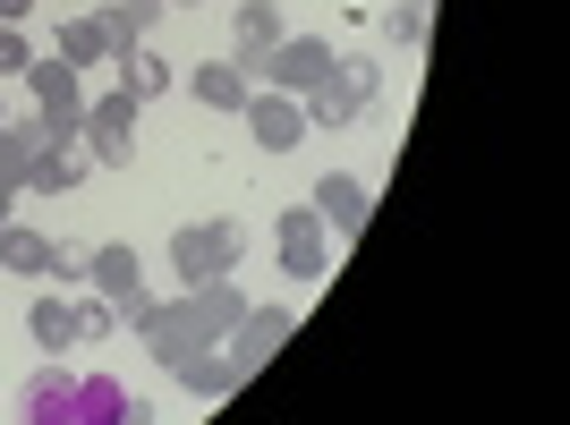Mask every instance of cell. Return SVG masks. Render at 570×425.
Segmentation results:
<instances>
[{
  "label": "cell",
  "mask_w": 570,
  "mask_h": 425,
  "mask_svg": "<svg viewBox=\"0 0 570 425\" xmlns=\"http://www.w3.org/2000/svg\"><path fill=\"white\" fill-rule=\"evenodd\" d=\"M383 95V69L375 60H357V51H333V69H324V86H307V128H350V119H366Z\"/></svg>",
  "instance_id": "cell-1"
},
{
  "label": "cell",
  "mask_w": 570,
  "mask_h": 425,
  "mask_svg": "<svg viewBox=\"0 0 570 425\" xmlns=\"http://www.w3.org/2000/svg\"><path fill=\"white\" fill-rule=\"evenodd\" d=\"M26 95H35V128L60 145H77V128H86V69H69L60 51H35L26 60Z\"/></svg>",
  "instance_id": "cell-2"
},
{
  "label": "cell",
  "mask_w": 570,
  "mask_h": 425,
  "mask_svg": "<svg viewBox=\"0 0 570 425\" xmlns=\"http://www.w3.org/2000/svg\"><path fill=\"white\" fill-rule=\"evenodd\" d=\"M128 324H137V340H145V357H154V366H179L188 349H214V340L196 332V315H188V289H179V298H137V307H128Z\"/></svg>",
  "instance_id": "cell-3"
},
{
  "label": "cell",
  "mask_w": 570,
  "mask_h": 425,
  "mask_svg": "<svg viewBox=\"0 0 570 425\" xmlns=\"http://www.w3.org/2000/svg\"><path fill=\"white\" fill-rule=\"evenodd\" d=\"M238 256H247V230H238V221H188V230H170L179 289H188V281H214V273H230Z\"/></svg>",
  "instance_id": "cell-4"
},
{
  "label": "cell",
  "mask_w": 570,
  "mask_h": 425,
  "mask_svg": "<svg viewBox=\"0 0 570 425\" xmlns=\"http://www.w3.org/2000/svg\"><path fill=\"white\" fill-rule=\"evenodd\" d=\"M137 111H145L137 95H102V102H86V128H77L86 162H102V170H128V162H137Z\"/></svg>",
  "instance_id": "cell-5"
},
{
  "label": "cell",
  "mask_w": 570,
  "mask_h": 425,
  "mask_svg": "<svg viewBox=\"0 0 570 425\" xmlns=\"http://www.w3.org/2000/svg\"><path fill=\"white\" fill-rule=\"evenodd\" d=\"M273 247H282L289 281H324V273H333V230H324L315 205H289L282 221H273Z\"/></svg>",
  "instance_id": "cell-6"
},
{
  "label": "cell",
  "mask_w": 570,
  "mask_h": 425,
  "mask_svg": "<svg viewBox=\"0 0 570 425\" xmlns=\"http://www.w3.org/2000/svg\"><path fill=\"white\" fill-rule=\"evenodd\" d=\"M324 69H333V43H324V34H282V43L256 60V77L273 95H307V86H324Z\"/></svg>",
  "instance_id": "cell-7"
},
{
  "label": "cell",
  "mask_w": 570,
  "mask_h": 425,
  "mask_svg": "<svg viewBox=\"0 0 570 425\" xmlns=\"http://www.w3.org/2000/svg\"><path fill=\"white\" fill-rule=\"evenodd\" d=\"M238 119H247V137H256L264 154H298V145L315 137V128H307V102H298V95H273V86L238 102Z\"/></svg>",
  "instance_id": "cell-8"
},
{
  "label": "cell",
  "mask_w": 570,
  "mask_h": 425,
  "mask_svg": "<svg viewBox=\"0 0 570 425\" xmlns=\"http://www.w3.org/2000/svg\"><path fill=\"white\" fill-rule=\"evenodd\" d=\"M289 332H298V315H289V307H247V315L230 324V340H222V357H230L238 375H256V366L282 349Z\"/></svg>",
  "instance_id": "cell-9"
},
{
  "label": "cell",
  "mask_w": 570,
  "mask_h": 425,
  "mask_svg": "<svg viewBox=\"0 0 570 425\" xmlns=\"http://www.w3.org/2000/svg\"><path fill=\"white\" fill-rule=\"evenodd\" d=\"M86 289H102L119 315L145 298V264H137V247L128 238H111V247H86Z\"/></svg>",
  "instance_id": "cell-10"
},
{
  "label": "cell",
  "mask_w": 570,
  "mask_h": 425,
  "mask_svg": "<svg viewBox=\"0 0 570 425\" xmlns=\"http://www.w3.org/2000/svg\"><path fill=\"white\" fill-rule=\"evenodd\" d=\"M307 205L324 212V230L357 238V230H366V205H375V188H366L357 170H324V179H315V188H307Z\"/></svg>",
  "instance_id": "cell-11"
},
{
  "label": "cell",
  "mask_w": 570,
  "mask_h": 425,
  "mask_svg": "<svg viewBox=\"0 0 570 425\" xmlns=\"http://www.w3.org/2000/svg\"><path fill=\"white\" fill-rule=\"evenodd\" d=\"M282 34H289V26H282V0H238V18H230V60L256 77V60L282 43Z\"/></svg>",
  "instance_id": "cell-12"
},
{
  "label": "cell",
  "mask_w": 570,
  "mask_h": 425,
  "mask_svg": "<svg viewBox=\"0 0 570 425\" xmlns=\"http://www.w3.org/2000/svg\"><path fill=\"white\" fill-rule=\"evenodd\" d=\"M188 315H196V332L222 349V340H230V324L247 315V289H238L230 273H214V281H188Z\"/></svg>",
  "instance_id": "cell-13"
},
{
  "label": "cell",
  "mask_w": 570,
  "mask_h": 425,
  "mask_svg": "<svg viewBox=\"0 0 570 425\" xmlns=\"http://www.w3.org/2000/svg\"><path fill=\"white\" fill-rule=\"evenodd\" d=\"M86 170H95V162H86V145L43 137V145H35V162H26V196H69Z\"/></svg>",
  "instance_id": "cell-14"
},
{
  "label": "cell",
  "mask_w": 570,
  "mask_h": 425,
  "mask_svg": "<svg viewBox=\"0 0 570 425\" xmlns=\"http://www.w3.org/2000/svg\"><path fill=\"white\" fill-rule=\"evenodd\" d=\"M170 375H179V392H188V401H230L238 383H247V375H238V366H230L222 349H188L179 366H170Z\"/></svg>",
  "instance_id": "cell-15"
},
{
  "label": "cell",
  "mask_w": 570,
  "mask_h": 425,
  "mask_svg": "<svg viewBox=\"0 0 570 425\" xmlns=\"http://www.w3.org/2000/svg\"><path fill=\"white\" fill-rule=\"evenodd\" d=\"M188 86H196V102H205V111H238V102L256 95V77L238 69V60H205V69H196Z\"/></svg>",
  "instance_id": "cell-16"
},
{
  "label": "cell",
  "mask_w": 570,
  "mask_h": 425,
  "mask_svg": "<svg viewBox=\"0 0 570 425\" xmlns=\"http://www.w3.org/2000/svg\"><path fill=\"white\" fill-rule=\"evenodd\" d=\"M69 392H77V375H69V366H43V375H26L18 408H26L35 425H60V417H69Z\"/></svg>",
  "instance_id": "cell-17"
},
{
  "label": "cell",
  "mask_w": 570,
  "mask_h": 425,
  "mask_svg": "<svg viewBox=\"0 0 570 425\" xmlns=\"http://www.w3.org/2000/svg\"><path fill=\"white\" fill-rule=\"evenodd\" d=\"M179 77H170V60L163 51H145V43H128L119 51V95H137V102H154V95H170Z\"/></svg>",
  "instance_id": "cell-18"
},
{
  "label": "cell",
  "mask_w": 570,
  "mask_h": 425,
  "mask_svg": "<svg viewBox=\"0 0 570 425\" xmlns=\"http://www.w3.org/2000/svg\"><path fill=\"white\" fill-rule=\"evenodd\" d=\"M51 51H60L69 69H95V60H111V18H69Z\"/></svg>",
  "instance_id": "cell-19"
},
{
  "label": "cell",
  "mask_w": 570,
  "mask_h": 425,
  "mask_svg": "<svg viewBox=\"0 0 570 425\" xmlns=\"http://www.w3.org/2000/svg\"><path fill=\"white\" fill-rule=\"evenodd\" d=\"M26 340H35V349H77V307L69 298H35V315H26Z\"/></svg>",
  "instance_id": "cell-20"
},
{
  "label": "cell",
  "mask_w": 570,
  "mask_h": 425,
  "mask_svg": "<svg viewBox=\"0 0 570 425\" xmlns=\"http://www.w3.org/2000/svg\"><path fill=\"white\" fill-rule=\"evenodd\" d=\"M0 273H26V281H43V273H51V238H43V230H18V221H9V230H0Z\"/></svg>",
  "instance_id": "cell-21"
},
{
  "label": "cell",
  "mask_w": 570,
  "mask_h": 425,
  "mask_svg": "<svg viewBox=\"0 0 570 425\" xmlns=\"http://www.w3.org/2000/svg\"><path fill=\"white\" fill-rule=\"evenodd\" d=\"M35 145H43V128H35V119H26V128H9V119H0V188L26 196V162H35Z\"/></svg>",
  "instance_id": "cell-22"
},
{
  "label": "cell",
  "mask_w": 570,
  "mask_h": 425,
  "mask_svg": "<svg viewBox=\"0 0 570 425\" xmlns=\"http://www.w3.org/2000/svg\"><path fill=\"white\" fill-rule=\"evenodd\" d=\"M426 9H434V0H392V18H383V34H392L401 51H426Z\"/></svg>",
  "instance_id": "cell-23"
},
{
  "label": "cell",
  "mask_w": 570,
  "mask_h": 425,
  "mask_svg": "<svg viewBox=\"0 0 570 425\" xmlns=\"http://www.w3.org/2000/svg\"><path fill=\"white\" fill-rule=\"evenodd\" d=\"M69 307H77V340H111V332H119V307L102 298V289H95V298H69Z\"/></svg>",
  "instance_id": "cell-24"
},
{
  "label": "cell",
  "mask_w": 570,
  "mask_h": 425,
  "mask_svg": "<svg viewBox=\"0 0 570 425\" xmlns=\"http://www.w3.org/2000/svg\"><path fill=\"white\" fill-rule=\"evenodd\" d=\"M43 281H60V289L86 281V247H77V238H51V273H43Z\"/></svg>",
  "instance_id": "cell-25"
},
{
  "label": "cell",
  "mask_w": 570,
  "mask_h": 425,
  "mask_svg": "<svg viewBox=\"0 0 570 425\" xmlns=\"http://www.w3.org/2000/svg\"><path fill=\"white\" fill-rule=\"evenodd\" d=\"M26 60H35V43H26L18 26H0V77H26Z\"/></svg>",
  "instance_id": "cell-26"
},
{
  "label": "cell",
  "mask_w": 570,
  "mask_h": 425,
  "mask_svg": "<svg viewBox=\"0 0 570 425\" xmlns=\"http://www.w3.org/2000/svg\"><path fill=\"white\" fill-rule=\"evenodd\" d=\"M26 9H35V0H0V26H26Z\"/></svg>",
  "instance_id": "cell-27"
},
{
  "label": "cell",
  "mask_w": 570,
  "mask_h": 425,
  "mask_svg": "<svg viewBox=\"0 0 570 425\" xmlns=\"http://www.w3.org/2000/svg\"><path fill=\"white\" fill-rule=\"evenodd\" d=\"M9 221H18V188H0V230H9Z\"/></svg>",
  "instance_id": "cell-28"
},
{
  "label": "cell",
  "mask_w": 570,
  "mask_h": 425,
  "mask_svg": "<svg viewBox=\"0 0 570 425\" xmlns=\"http://www.w3.org/2000/svg\"><path fill=\"white\" fill-rule=\"evenodd\" d=\"M0 119H9V102H0Z\"/></svg>",
  "instance_id": "cell-29"
}]
</instances>
